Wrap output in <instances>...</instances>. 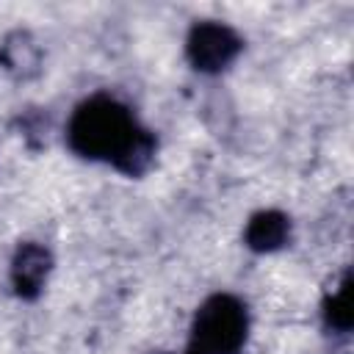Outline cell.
<instances>
[{
	"label": "cell",
	"instance_id": "8992f818",
	"mask_svg": "<svg viewBox=\"0 0 354 354\" xmlns=\"http://www.w3.org/2000/svg\"><path fill=\"white\" fill-rule=\"evenodd\" d=\"M0 61L14 77H33L41 66V50L30 33L14 30L0 44Z\"/></svg>",
	"mask_w": 354,
	"mask_h": 354
},
{
	"label": "cell",
	"instance_id": "5b68a950",
	"mask_svg": "<svg viewBox=\"0 0 354 354\" xmlns=\"http://www.w3.org/2000/svg\"><path fill=\"white\" fill-rule=\"evenodd\" d=\"M288 235H290V221L279 210L254 213L243 230V241L252 252H277L279 246L288 243Z\"/></svg>",
	"mask_w": 354,
	"mask_h": 354
},
{
	"label": "cell",
	"instance_id": "7a4b0ae2",
	"mask_svg": "<svg viewBox=\"0 0 354 354\" xmlns=\"http://www.w3.org/2000/svg\"><path fill=\"white\" fill-rule=\"evenodd\" d=\"M246 329V307L230 293H216L196 310L185 354H241Z\"/></svg>",
	"mask_w": 354,
	"mask_h": 354
},
{
	"label": "cell",
	"instance_id": "277c9868",
	"mask_svg": "<svg viewBox=\"0 0 354 354\" xmlns=\"http://www.w3.org/2000/svg\"><path fill=\"white\" fill-rule=\"evenodd\" d=\"M53 268V254L41 243H22L11 260V285L17 296L22 299H36L47 282V274Z\"/></svg>",
	"mask_w": 354,
	"mask_h": 354
},
{
	"label": "cell",
	"instance_id": "ba28073f",
	"mask_svg": "<svg viewBox=\"0 0 354 354\" xmlns=\"http://www.w3.org/2000/svg\"><path fill=\"white\" fill-rule=\"evenodd\" d=\"M158 354H166V351H158Z\"/></svg>",
	"mask_w": 354,
	"mask_h": 354
},
{
	"label": "cell",
	"instance_id": "52a82bcc",
	"mask_svg": "<svg viewBox=\"0 0 354 354\" xmlns=\"http://www.w3.org/2000/svg\"><path fill=\"white\" fill-rule=\"evenodd\" d=\"M351 277H343L340 288L326 299L324 304V318L332 329L337 332H348L354 324V301H351Z\"/></svg>",
	"mask_w": 354,
	"mask_h": 354
},
{
	"label": "cell",
	"instance_id": "3957f363",
	"mask_svg": "<svg viewBox=\"0 0 354 354\" xmlns=\"http://www.w3.org/2000/svg\"><path fill=\"white\" fill-rule=\"evenodd\" d=\"M241 47H243L241 36L221 22H196L185 39V55L191 66L199 72L227 69L238 58Z\"/></svg>",
	"mask_w": 354,
	"mask_h": 354
},
{
	"label": "cell",
	"instance_id": "6da1fadb",
	"mask_svg": "<svg viewBox=\"0 0 354 354\" xmlns=\"http://www.w3.org/2000/svg\"><path fill=\"white\" fill-rule=\"evenodd\" d=\"M69 147L88 158L113 163L119 171L138 177L155 160V138L138 127L133 113L113 97H91L77 105L66 130Z\"/></svg>",
	"mask_w": 354,
	"mask_h": 354
}]
</instances>
